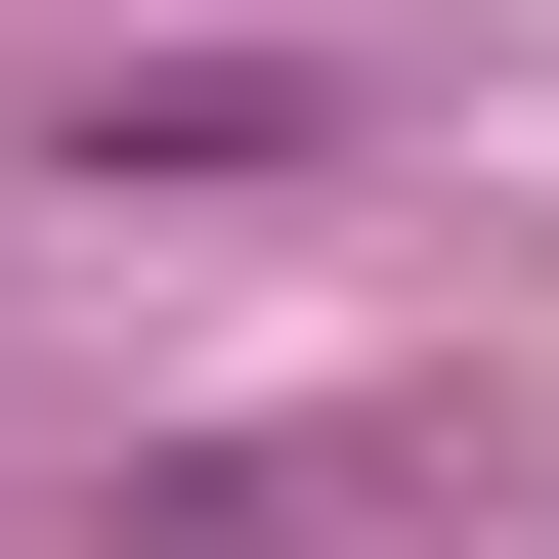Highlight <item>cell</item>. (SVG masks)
I'll list each match as a JSON object with an SVG mask.
<instances>
[{
	"instance_id": "obj_1",
	"label": "cell",
	"mask_w": 559,
	"mask_h": 559,
	"mask_svg": "<svg viewBox=\"0 0 559 559\" xmlns=\"http://www.w3.org/2000/svg\"><path fill=\"white\" fill-rule=\"evenodd\" d=\"M44 173H345V44H44Z\"/></svg>"
}]
</instances>
